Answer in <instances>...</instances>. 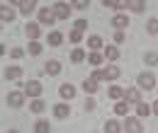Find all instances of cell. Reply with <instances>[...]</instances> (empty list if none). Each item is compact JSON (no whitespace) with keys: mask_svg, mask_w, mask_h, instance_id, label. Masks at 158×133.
I'll use <instances>...</instances> for the list:
<instances>
[{"mask_svg":"<svg viewBox=\"0 0 158 133\" xmlns=\"http://www.w3.org/2000/svg\"><path fill=\"white\" fill-rule=\"evenodd\" d=\"M136 85L141 87V90H153L158 82H156V75H153L151 70H143V73L136 77Z\"/></svg>","mask_w":158,"mask_h":133,"instance_id":"obj_1","label":"cell"},{"mask_svg":"<svg viewBox=\"0 0 158 133\" xmlns=\"http://www.w3.org/2000/svg\"><path fill=\"white\" fill-rule=\"evenodd\" d=\"M37 22H39V24H44V27H51V24L56 22L54 7H41L39 12H37Z\"/></svg>","mask_w":158,"mask_h":133,"instance_id":"obj_2","label":"cell"},{"mask_svg":"<svg viewBox=\"0 0 158 133\" xmlns=\"http://www.w3.org/2000/svg\"><path fill=\"white\" fill-rule=\"evenodd\" d=\"M44 92V87H41L39 80H29L27 85H24V95L32 97V99H39V95Z\"/></svg>","mask_w":158,"mask_h":133,"instance_id":"obj_3","label":"cell"},{"mask_svg":"<svg viewBox=\"0 0 158 133\" xmlns=\"http://www.w3.org/2000/svg\"><path fill=\"white\" fill-rule=\"evenodd\" d=\"M124 133H143V123H141V119L129 116V119L124 121Z\"/></svg>","mask_w":158,"mask_h":133,"instance_id":"obj_4","label":"cell"},{"mask_svg":"<svg viewBox=\"0 0 158 133\" xmlns=\"http://www.w3.org/2000/svg\"><path fill=\"white\" fill-rule=\"evenodd\" d=\"M71 2H56L54 5V15H56V19H68L71 17Z\"/></svg>","mask_w":158,"mask_h":133,"instance_id":"obj_5","label":"cell"},{"mask_svg":"<svg viewBox=\"0 0 158 133\" xmlns=\"http://www.w3.org/2000/svg\"><path fill=\"white\" fill-rule=\"evenodd\" d=\"M24 34L32 39V41H39V37H41V24H39V22H29V24H24Z\"/></svg>","mask_w":158,"mask_h":133,"instance_id":"obj_6","label":"cell"},{"mask_svg":"<svg viewBox=\"0 0 158 133\" xmlns=\"http://www.w3.org/2000/svg\"><path fill=\"white\" fill-rule=\"evenodd\" d=\"M61 70H63V65H61L56 58H49V61L44 63V73H46V75H61Z\"/></svg>","mask_w":158,"mask_h":133,"instance_id":"obj_7","label":"cell"},{"mask_svg":"<svg viewBox=\"0 0 158 133\" xmlns=\"http://www.w3.org/2000/svg\"><path fill=\"white\" fill-rule=\"evenodd\" d=\"M24 97L27 95H22V92H17V90H15V92H7V104H10L12 109H17V107L24 104Z\"/></svg>","mask_w":158,"mask_h":133,"instance_id":"obj_8","label":"cell"},{"mask_svg":"<svg viewBox=\"0 0 158 133\" xmlns=\"http://www.w3.org/2000/svg\"><path fill=\"white\" fill-rule=\"evenodd\" d=\"M112 24H114V29H117V32H124V27L129 24V17H127L124 12H117V15L112 17Z\"/></svg>","mask_w":158,"mask_h":133,"instance_id":"obj_9","label":"cell"},{"mask_svg":"<svg viewBox=\"0 0 158 133\" xmlns=\"http://www.w3.org/2000/svg\"><path fill=\"white\" fill-rule=\"evenodd\" d=\"M59 95L63 97L66 102H68V99H73V97H76V87H73L71 82H63V85L59 87Z\"/></svg>","mask_w":158,"mask_h":133,"instance_id":"obj_10","label":"cell"},{"mask_svg":"<svg viewBox=\"0 0 158 133\" xmlns=\"http://www.w3.org/2000/svg\"><path fill=\"white\" fill-rule=\"evenodd\" d=\"M98 87H100V82L95 80V77H85V80H83V90H85L88 95H95Z\"/></svg>","mask_w":158,"mask_h":133,"instance_id":"obj_11","label":"cell"},{"mask_svg":"<svg viewBox=\"0 0 158 133\" xmlns=\"http://www.w3.org/2000/svg\"><path fill=\"white\" fill-rule=\"evenodd\" d=\"M119 75H122V73H119L117 65H107V68H102V80H117Z\"/></svg>","mask_w":158,"mask_h":133,"instance_id":"obj_12","label":"cell"},{"mask_svg":"<svg viewBox=\"0 0 158 133\" xmlns=\"http://www.w3.org/2000/svg\"><path fill=\"white\" fill-rule=\"evenodd\" d=\"M124 99L131 102V104H139V102H141V92H139V87H129L127 95H124Z\"/></svg>","mask_w":158,"mask_h":133,"instance_id":"obj_13","label":"cell"},{"mask_svg":"<svg viewBox=\"0 0 158 133\" xmlns=\"http://www.w3.org/2000/svg\"><path fill=\"white\" fill-rule=\"evenodd\" d=\"M17 5H20L22 15H32V12L37 10V2H34V0H22V2H17Z\"/></svg>","mask_w":158,"mask_h":133,"instance_id":"obj_14","label":"cell"},{"mask_svg":"<svg viewBox=\"0 0 158 133\" xmlns=\"http://www.w3.org/2000/svg\"><path fill=\"white\" fill-rule=\"evenodd\" d=\"M0 19H2V22H12V19H15V12H12L10 5H0Z\"/></svg>","mask_w":158,"mask_h":133,"instance_id":"obj_15","label":"cell"},{"mask_svg":"<svg viewBox=\"0 0 158 133\" xmlns=\"http://www.w3.org/2000/svg\"><path fill=\"white\" fill-rule=\"evenodd\" d=\"M20 75H22L20 65H10V68H5V80H17Z\"/></svg>","mask_w":158,"mask_h":133,"instance_id":"obj_16","label":"cell"},{"mask_svg":"<svg viewBox=\"0 0 158 133\" xmlns=\"http://www.w3.org/2000/svg\"><path fill=\"white\" fill-rule=\"evenodd\" d=\"M68 114H71V107H68V104H56V107H54V116H56V119H66Z\"/></svg>","mask_w":158,"mask_h":133,"instance_id":"obj_17","label":"cell"},{"mask_svg":"<svg viewBox=\"0 0 158 133\" xmlns=\"http://www.w3.org/2000/svg\"><path fill=\"white\" fill-rule=\"evenodd\" d=\"M105 133H122V123H119L117 119H110L105 123Z\"/></svg>","mask_w":158,"mask_h":133,"instance_id":"obj_18","label":"cell"},{"mask_svg":"<svg viewBox=\"0 0 158 133\" xmlns=\"http://www.w3.org/2000/svg\"><path fill=\"white\" fill-rule=\"evenodd\" d=\"M46 41H49V46H61V44H63V34H61V32H51V34L46 37Z\"/></svg>","mask_w":158,"mask_h":133,"instance_id":"obj_19","label":"cell"},{"mask_svg":"<svg viewBox=\"0 0 158 133\" xmlns=\"http://www.w3.org/2000/svg\"><path fill=\"white\" fill-rule=\"evenodd\" d=\"M127 7H129L131 12H143V10H146V2H143V0H129Z\"/></svg>","mask_w":158,"mask_h":133,"instance_id":"obj_20","label":"cell"},{"mask_svg":"<svg viewBox=\"0 0 158 133\" xmlns=\"http://www.w3.org/2000/svg\"><path fill=\"white\" fill-rule=\"evenodd\" d=\"M105 58H107V61H117L119 58V49L114 44H112V46H105Z\"/></svg>","mask_w":158,"mask_h":133,"instance_id":"obj_21","label":"cell"},{"mask_svg":"<svg viewBox=\"0 0 158 133\" xmlns=\"http://www.w3.org/2000/svg\"><path fill=\"white\" fill-rule=\"evenodd\" d=\"M107 95L112 97V99H117V102H122V97L127 95V90H122V87H117V85H112V87H110V92H107Z\"/></svg>","mask_w":158,"mask_h":133,"instance_id":"obj_22","label":"cell"},{"mask_svg":"<svg viewBox=\"0 0 158 133\" xmlns=\"http://www.w3.org/2000/svg\"><path fill=\"white\" fill-rule=\"evenodd\" d=\"M85 58H88V53H85L83 49H73V51H71V61H73V63H83Z\"/></svg>","mask_w":158,"mask_h":133,"instance_id":"obj_23","label":"cell"},{"mask_svg":"<svg viewBox=\"0 0 158 133\" xmlns=\"http://www.w3.org/2000/svg\"><path fill=\"white\" fill-rule=\"evenodd\" d=\"M102 58H105V56H102L100 51H93V53H88V63L98 68V65H102Z\"/></svg>","mask_w":158,"mask_h":133,"instance_id":"obj_24","label":"cell"},{"mask_svg":"<svg viewBox=\"0 0 158 133\" xmlns=\"http://www.w3.org/2000/svg\"><path fill=\"white\" fill-rule=\"evenodd\" d=\"M29 109H32L34 114H41V111L46 109V102H44V99H32V104H29Z\"/></svg>","mask_w":158,"mask_h":133,"instance_id":"obj_25","label":"cell"},{"mask_svg":"<svg viewBox=\"0 0 158 133\" xmlns=\"http://www.w3.org/2000/svg\"><path fill=\"white\" fill-rule=\"evenodd\" d=\"M34 133H51L49 121H37V123H34Z\"/></svg>","mask_w":158,"mask_h":133,"instance_id":"obj_26","label":"cell"},{"mask_svg":"<svg viewBox=\"0 0 158 133\" xmlns=\"http://www.w3.org/2000/svg\"><path fill=\"white\" fill-rule=\"evenodd\" d=\"M27 53H29V56H39V53H41V44H39V41H29Z\"/></svg>","mask_w":158,"mask_h":133,"instance_id":"obj_27","label":"cell"},{"mask_svg":"<svg viewBox=\"0 0 158 133\" xmlns=\"http://www.w3.org/2000/svg\"><path fill=\"white\" fill-rule=\"evenodd\" d=\"M146 32L148 34H158V17H151L146 22Z\"/></svg>","mask_w":158,"mask_h":133,"instance_id":"obj_28","label":"cell"},{"mask_svg":"<svg viewBox=\"0 0 158 133\" xmlns=\"http://www.w3.org/2000/svg\"><path fill=\"white\" fill-rule=\"evenodd\" d=\"M88 46H90L93 51H100V49H102V37H90L88 39Z\"/></svg>","mask_w":158,"mask_h":133,"instance_id":"obj_29","label":"cell"},{"mask_svg":"<svg viewBox=\"0 0 158 133\" xmlns=\"http://www.w3.org/2000/svg\"><path fill=\"white\" fill-rule=\"evenodd\" d=\"M127 109H129V104H127V99H122L114 104V114H127Z\"/></svg>","mask_w":158,"mask_h":133,"instance_id":"obj_30","label":"cell"},{"mask_svg":"<svg viewBox=\"0 0 158 133\" xmlns=\"http://www.w3.org/2000/svg\"><path fill=\"white\" fill-rule=\"evenodd\" d=\"M136 114L148 116V114H151V107H148V104H143V102H139V104H136Z\"/></svg>","mask_w":158,"mask_h":133,"instance_id":"obj_31","label":"cell"},{"mask_svg":"<svg viewBox=\"0 0 158 133\" xmlns=\"http://www.w3.org/2000/svg\"><path fill=\"white\" fill-rule=\"evenodd\" d=\"M143 61H146L148 65H158V53H153V51H148V53L143 56Z\"/></svg>","mask_w":158,"mask_h":133,"instance_id":"obj_32","label":"cell"},{"mask_svg":"<svg viewBox=\"0 0 158 133\" xmlns=\"http://www.w3.org/2000/svg\"><path fill=\"white\" fill-rule=\"evenodd\" d=\"M68 39H71L73 44H80V41H83V32H78V29H73V32L68 34Z\"/></svg>","mask_w":158,"mask_h":133,"instance_id":"obj_33","label":"cell"},{"mask_svg":"<svg viewBox=\"0 0 158 133\" xmlns=\"http://www.w3.org/2000/svg\"><path fill=\"white\" fill-rule=\"evenodd\" d=\"M71 5H73L76 10H88V7H90V2H88V0H76V2H71Z\"/></svg>","mask_w":158,"mask_h":133,"instance_id":"obj_34","label":"cell"},{"mask_svg":"<svg viewBox=\"0 0 158 133\" xmlns=\"http://www.w3.org/2000/svg\"><path fill=\"white\" fill-rule=\"evenodd\" d=\"M73 29H78V32H85V29H88V19H76V27H73Z\"/></svg>","mask_w":158,"mask_h":133,"instance_id":"obj_35","label":"cell"},{"mask_svg":"<svg viewBox=\"0 0 158 133\" xmlns=\"http://www.w3.org/2000/svg\"><path fill=\"white\" fill-rule=\"evenodd\" d=\"M112 39H114V46H117V44H124V32H114Z\"/></svg>","mask_w":158,"mask_h":133,"instance_id":"obj_36","label":"cell"},{"mask_svg":"<svg viewBox=\"0 0 158 133\" xmlns=\"http://www.w3.org/2000/svg\"><path fill=\"white\" fill-rule=\"evenodd\" d=\"M22 56H24V51H22V49H12V51H10V58H15V61L22 58Z\"/></svg>","mask_w":158,"mask_h":133,"instance_id":"obj_37","label":"cell"},{"mask_svg":"<svg viewBox=\"0 0 158 133\" xmlns=\"http://www.w3.org/2000/svg\"><path fill=\"white\" fill-rule=\"evenodd\" d=\"M85 109H88V111H90V109H95V99H93V97H90V99H85Z\"/></svg>","mask_w":158,"mask_h":133,"instance_id":"obj_38","label":"cell"},{"mask_svg":"<svg viewBox=\"0 0 158 133\" xmlns=\"http://www.w3.org/2000/svg\"><path fill=\"white\" fill-rule=\"evenodd\" d=\"M151 111H153V114H158V99L153 102V104H151Z\"/></svg>","mask_w":158,"mask_h":133,"instance_id":"obj_39","label":"cell"},{"mask_svg":"<svg viewBox=\"0 0 158 133\" xmlns=\"http://www.w3.org/2000/svg\"><path fill=\"white\" fill-rule=\"evenodd\" d=\"M7 133H17V131H7Z\"/></svg>","mask_w":158,"mask_h":133,"instance_id":"obj_40","label":"cell"},{"mask_svg":"<svg viewBox=\"0 0 158 133\" xmlns=\"http://www.w3.org/2000/svg\"><path fill=\"white\" fill-rule=\"evenodd\" d=\"M156 87H158V85H156Z\"/></svg>","mask_w":158,"mask_h":133,"instance_id":"obj_41","label":"cell"}]
</instances>
